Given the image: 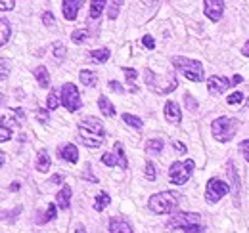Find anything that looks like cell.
I'll list each match as a JSON object with an SVG mask.
<instances>
[{
    "mask_svg": "<svg viewBox=\"0 0 249 233\" xmlns=\"http://www.w3.org/2000/svg\"><path fill=\"white\" fill-rule=\"evenodd\" d=\"M98 107H100V111H102L106 116L115 115V107H113V103H111L106 96H100V98H98Z\"/></svg>",
    "mask_w": 249,
    "mask_h": 233,
    "instance_id": "ffe728a7",
    "label": "cell"
},
{
    "mask_svg": "<svg viewBox=\"0 0 249 233\" xmlns=\"http://www.w3.org/2000/svg\"><path fill=\"white\" fill-rule=\"evenodd\" d=\"M83 178H85V180H89V182H92V183H98V176L92 174V166H90V165H87V166H85Z\"/></svg>",
    "mask_w": 249,
    "mask_h": 233,
    "instance_id": "f35d334b",
    "label": "cell"
},
{
    "mask_svg": "<svg viewBox=\"0 0 249 233\" xmlns=\"http://www.w3.org/2000/svg\"><path fill=\"white\" fill-rule=\"evenodd\" d=\"M169 230H180L184 233H203L205 224L201 220V214L197 212H177L173 218L167 222Z\"/></svg>",
    "mask_w": 249,
    "mask_h": 233,
    "instance_id": "7a4b0ae2",
    "label": "cell"
},
{
    "mask_svg": "<svg viewBox=\"0 0 249 233\" xmlns=\"http://www.w3.org/2000/svg\"><path fill=\"white\" fill-rule=\"evenodd\" d=\"M102 163H104L106 166H115V165H119L117 155H113V153H104V155H102Z\"/></svg>",
    "mask_w": 249,
    "mask_h": 233,
    "instance_id": "e575fe53",
    "label": "cell"
},
{
    "mask_svg": "<svg viewBox=\"0 0 249 233\" xmlns=\"http://www.w3.org/2000/svg\"><path fill=\"white\" fill-rule=\"evenodd\" d=\"M58 155L62 157L63 161H67V163H71V165H75L77 161H79V149L75 144H65L58 149Z\"/></svg>",
    "mask_w": 249,
    "mask_h": 233,
    "instance_id": "9a60e30c",
    "label": "cell"
},
{
    "mask_svg": "<svg viewBox=\"0 0 249 233\" xmlns=\"http://www.w3.org/2000/svg\"><path fill=\"white\" fill-rule=\"evenodd\" d=\"M85 0H62V12L63 17L67 21H75L79 16V10L83 8Z\"/></svg>",
    "mask_w": 249,
    "mask_h": 233,
    "instance_id": "8fae6325",
    "label": "cell"
},
{
    "mask_svg": "<svg viewBox=\"0 0 249 233\" xmlns=\"http://www.w3.org/2000/svg\"><path fill=\"white\" fill-rule=\"evenodd\" d=\"M8 67H10L8 59H2V81H6V79H8Z\"/></svg>",
    "mask_w": 249,
    "mask_h": 233,
    "instance_id": "7dc6e473",
    "label": "cell"
},
{
    "mask_svg": "<svg viewBox=\"0 0 249 233\" xmlns=\"http://www.w3.org/2000/svg\"><path fill=\"white\" fill-rule=\"evenodd\" d=\"M244 100H246V96H244L242 92H234V94H230V96L226 98L228 105H240V103H244Z\"/></svg>",
    "mask_w": 249,
    "mask_h": 233,
    "instance_id": "836d02e7",
    "label": "cell"
},
{
    "mask_svg": "<svg viewBox=\"0 0 249 233\" xmlns=\"http://www.w3.org/2000/svg\"><path fill=\"white\" fill-rule=\"evenodd\" d=\"M203 12L211 21H218L224 14V0H203Z\"/></svg>",
    "mask_w": 249,
    "mask_h": 233,
    "instance_id": "30bf717a",
    "label": "cell"
},
{
    "mask_svg": "<svg viewBox=\"0 0 249 233\" xmlns=\"http://www.w3.org/2000/svg\"><path fill=\"white\" fill-rule=\"evenodd\" d=\"M194 168H196V163L192 159H188L184 163H178V161L173 163L171 168H169V180H171V183L173 185H184L188 180H190Z\"/></svg>",
    "mask_w": 249,
    "mask_h": 233,
    "instance_id": "8992f818",
    "label": "cell"
},
{
    "mask_svg": "<svg viewBox=\"0 0 249 233\" xmlns=\"http://www.w3.org/2000/svg\"><path fill=\"white\" fill-rule=\"evenodd\" d=\"M60 103H62V94H58L56 90H50V94H48V98H46L48 109H50V111H56V109L60 107Z\"/></svg>",
    "mask_w": 249,
    "mask_h": 233,
    "instance_id": "cb8c5ba5",
    "label": "cell"
},
{
    "mask_svg": "<svg viewBox=\"0 0 249 233\" xmlns=\"http://www.w3.org/2000/svg\"><path fill=\"white\" fill-rule=\"evenodd\" d=\"M14 6H16V0H0V10H2V12L14 10Z\"/></svg>",
    "mask_w": 249,
    "mask_h": 233,
    "instance_id": "ee69618b",
    "label": "cell"
},
{
    "mask_svg": "<svg viewBox=\"0 0 249 233\" xmlns=\"http://www.w3.org/2000/svg\"><path fill=\"white\" fill-rule=\"evenodd\" d=\"M35 79H36V83H38V86L40 88H48L50 86V75H48V69L44 67V65H38V67H35Z\"/></svg>",
    "mask_w": 249,
    "mask_h": 233,
    "instance_id": "ac0fdd59",
    "label": "cell"
},
{
    "mask_svg": "<svg viewBox=\"0 0 249 233\" xmlns=\"http://www.w3.org/2000/svg\"><path fill=\"white\" fill-rule=\"evenodd\" d=\"M10 191H14V193H16V191H19V182H14V183L10 185Z\"/></svg>",
    "mask_w": 249,
    "mask_h": 233,
    "instance_id": "f907efd6",
    "label": "cell"
},
{
    "mask_svg": "<svg viewBox=\"0 0 249 233\" xmlns=\"http://www.w3.org/2000/svg\"><path fill=\"white\" fill-rule=\"evenodd\" d=\"M111 203V199H109V195L106 193V191H102V193H98L96 195V201H94V210H98V212H102L107 204Z\"/></svg>",
    "mask_w": 249,
    "mask_h": 233,
    "instance_id": "4316f807",
    "label": "cell"
},
{
    "mask_svg": "<svg viewBox=\"0 0 249 233\" xmlns=\"http://www.w3.org/2000/svg\"><path fill=\"white\" fill-rule=\"evenodd\" d=\"M87 38H89V31L87 29H77L71 33V40H73L75 44H83Z\"/></svg>",
    "mask_w": 249,
    "mask_h": 233,
    "instance_id": "1f68e13d",
    "label": "cell"
},
{
    "mask_svg": "<svg viewBox=\"0 0 249 233\" xmlns=\"http://www.w3.org/2000/svg\"><path fill=\"white\" fill-rule=\"evenodd\" d=\"M62 182H63V174H54L48 180V183H62Z\"/></svg>",
    "mask_w": 249,
    "mask_h": 233,
    "instance_id": "c3c4849f",
    "label": "cell"
},
{
    "mask_svg": "<svg viewBox=\"0 0 249 233\" xmlns=\"http://www.w3.org/2000/svg\"><path fill=\"white\" fill-rule=\"evenodd\" d=\"M163 140H150L148 144H146V151L150 153V155H159L161 151H163Z\"/></svg>",
    "mask_w": 249,
    "mask_h": 233,
    "instance_id": "f546056e",
    "label": "cell"
},
{
    "mask_svg": "<svg viewBox=\"0 0 249 233\" xmlns=\"http://www.w3.org/2000/svg\"><path fill=\"white\" fill-rule=\"evenodd\" d=\"M0 29H2V38H0V46H6L8 40H10V34H12V27L8 23L6 17H0Z\"/></svg>",
    "mask_w": 249,
    "mask_h": 233,
    "instance_id": "484cf974",
    "label": "cell"
},
{
    "mask_svg": "<svg viewBox=\"0 0 249 233\" xmlns=\"http://www.w3.org/2000/svg\"><path fill=\"white\" fill-rule=\"evenodd\" d=\"M113 151H115V155H117L119 168H121V170H126V168H128V161H126V155H124L123 144H121V142H115V144H113Z\"/></svg>",
    "mask_w": 249,
    "mask_h": 233,
    "instance_id": "7402d4cb",
    "label": "cell"
},
{
    "mask_svg": "<svg viewBox=\"0 0 249 233\" xmlns=\"http://www.w3.org/2000/svg\"><path fill=\"white\" fill-rule=\"evenodd\" d=\"M142 44H144L148 50H154V48H156V40H154L152 34H144V36H142Z\"/></svg>",
    "mask_w": 249,
    "mask_h": 233,
    "instance_id": "b9f144b4",
    "label": "cell"
},
{
    "mask_svg": "<svg viewBox=\"0 0 249 233\" xmlns=\"http://www.w3.org/2000/svg\"><path fill=\"white\" fill-rule=\"evenodd\" d=\"M184 101H186V107L192 111V113H194V111H197V101L192 98V94H188V92L184 94Z\"/></svg>",
    "mask_w": 249,
    "mask_h": 233,
    "instance_id": "74e56055",
    "label": "cell"
},
{
    "mask_svg": "<svg viewBox=\"0 0 249 233\" xmlns=\"http://www.w3.org/2000/svg\"><path fill=\"white\" fill-rule=\"evenodd\" d=\"M75 233H89V232L85 230V226H77V230H75Z\"/></svg>",
    "mask_w": 249,
    "mask_h": 233,
    "instance_id": "f5cc1de1",
    "label": "cell"
},
{
    "mask_svg": "<svg viewBox=\"0 0 249 233\" xmlns=\"http://www.w3.org/2000/svg\"><path fill=\"white\" fill-rule=\"evenodd\" d=\"M52 54H54V58L58 59V61H62V59L65 58V54H67V50H65V46H63L62 42H54Z\"/></svg>",
    "mask_w": 249,
    "mask_h": 233,
    "instance_id": "d6a6232c",
    "label": "cell"
},
{
    "mask_svg": "<svg viewBox=\"0 0 249 233\" xmlns=\"http://www.w3.org/2000/svg\"><path fill=\"white\" fill-rule=\"evenodd\" d=\"M121 4H123V0H111L109 2V8H107V17L109 19H117L119 10H121Z\"/></svg>",
    "mask_w": 249,
    "mask_h": 233,
    "instance_id": "4dcf8cb0",
    "label": "cell"
},
{
    "mask_svg": "<svg viewBox=\"0 0 249 233\" xmlns=\"http://www.w3.org/2000/svg\"><path fill=\"white\" fill-rule=\"evenodd\" d=\"M226 174L230 178V182H232V193H234V203L240 204L238 201V197H240V178H238V172H236V166H234V163L232 161H228L226 163Z\"/></svg>",
    "mask_w": 249,
    "mask_h": 233,
    "instance_id": "5bb4252c",
    "label": "cell"
},
{
    "mask_svg": "<svg viewBox=\"0 0 249 233\" xmlns=\"http://www.w3.org/2000/svg\"><path fill=\"white\" fill-rule=\"evenodd\" d=\"M240 153L244 155V159L249 163V138L244 140V142H240Z\"/></svg>",
    "mask_w": 249,
    "mask_h": 233,
    "instance_id": "7bdbcfd3",
    "label": "cell"
},
{
    "mask_svg": "<svg viewBox=\"0 0 249 233\" xmlns=\"http://www.w3.org/2000/svg\"><path fill=\"white\" fill-rule=\"evenodd\" d=\"M230 86H234V81H232V79H226V77H217V75H213V77H209V81H207V90H209L211 96H220V94H224Z\"/></svg>",
    "mask_w": 249,
    "mask_h": 233,
    "instance_id": "9c48e42d",
    "label": "cell"
},
{
    "mask_svg": "<svg viewBox=\"0 0 249 233\" xmlns=\"http://www.w3.org/2000/svg\"><path fill=\"white\" fill-rule=\"evenodd\" d=\"M173 67L177 73H180L182 77H186L192 83H201L205 79L203 73V65L197 59H188L184 56H175L173 58Z\"/></svg>",
    "mask_w": 249,
    "mask_h": 233,
    "instance_id": "5b68a950",
    "label": "cell"
},
{
    "mask_svg": "<svg viewBox=\"0 0 249 233\" xmlns=\"http://www.w3.org/2000/svg\"><path fill=\"white\" fill-rule=\"evenodd\" d=\"M79 136L83 140V144L90 149L96 147H102L104 144V138H106V130H104V124L100 118L96 116H87L79 122Z\"/></svg>",
    "mask_w": 249,
    "mask_h": 233,
    "instance_id": "6da1fadb",
    "label": "cell"
},
{
    "mask_svg": "<svg viewBox=\"0 0 249 233\" xmlns=\"http://www.w3.org/2000/svg\"><path fill=\"white\" fill-rule=\"evenodd\" d=\"M240 130V120L232 116H218L211 122V134L220 144H228Z\"/></svg>",
    "mask_w": 249,
    "mask_h": 233,
    "instance_id": "3957f363",
    "label": "cell"
},
{
    "mask_svg": "<svg viewBox=\"0 0 249 233\" xmlns=\"http://www.w3.org/2000/svg\"><path fill=\"white\" fill-rule=\"evenodd\" d=\"M71 187L69 185H63L62 189L56 193V203H58V206L62 208V210H67L69 208V203H71Z\"/></svg>",
    "mask_w": 249,
    "mask_h": 233,
    "instance_id": "e0dca14e",
    "label": "cell"
},
{
    "mask_svg": "<svg viewBox=\"0 0 249 233\" xmlns=\"http://www.w3.org/2000/svg\"><path fill=\"white\" fill-rule=\"evenodd\" d=\"M60 94H62V105L67 111L75 113V111L81 109V105H83L81 94H79V90H77V86L73 83H65L62 90H60Z\"/></svg>",
    "mask_w": 249,
    "mask_h": 233,
    "instance_id": "ba28073f",
    "label": "cell"
},
{
    "mask_svg": "<svg viewBox=\"0 0 249 233\" xmlns=\"http://www.w3.org/2000/svg\"><path fill=\"white\" fill-rule=\"evenodd\" d=\"M79 79H81V83H83L85 86H89V88L96 86V81H98L96 73H94V71H89V69H83V71L79 73Z\"/></svg>",
    "mask_w": 249,
    "mask_h": 233,
    "instance_id": "603a6c76",
    "label": "cell"
},
{
    "mask_svg": "<svg viewBox=\"0 0 249 233\" xmlns=\"http://www.w3.org/2000/svg\"><path fill=\"white\" fill-rule=\"evenodd\" d=\"M109 88L113 90V92H117V94H124V88L123 84H119L117 81H109Z\"/></svg>",
    "mask_w": 249,
    "mask_h": 233,
    "instance_id": "f6af8a7d",
    "label": "cell"
},
{
    "mask_svg": "<svg viewBox=\"0 0 249 233\" xmlns=\"http://www.w3.org/2000/svg\"><path fill=\"white\" fill-rule=\"evenodd\" d=\"M107 228H109V233H134L130 222H128L126 218H117V216H113V218L109 220Z\"/></svg>",
    "mask_w": 249,
    "mask_h": 233,
    "instance_id": "4fadbf2b",
    "label": "cell"
},
{
    "mask_svg": "<svg viewBox=\"0 0 249 233\" xmlns=\"http://www.w3.org/2000/svg\"><path fill=\"white\" fill-rule=\"evenodd\" d=\"M50 165H52V161H50L48 151L46 149H40L38 155H36V161H35V168L38 172H48L50 170Z\"/></svg>",
    "mask_w": 249,
    "mask_h": 233,
    "instance_id": "2e32d148",
    "label": "cell"
},
{
    "mask_svg": "<svg viewBox=\"0 0 249 233\" xmlns=\"http://www.w3.org/2000/svg\"><path fill=\"white\" fill-rule=\"evenodd\" d=\"M106 6H107V0H90V19L102 17Z\"/></svg>",
    "mask_w": 249,
    "mask_h": 233,
    "instance_id": "d6986e66",
    "label": "cell"
},
{
    "mask_svg": "<svg viewBox=\"0 0 249 233\" xmlns=\"http://www.w3.org/2000/svg\"><path fill=\"white\" fill-rule=\"evenodd\" d=\"M248 109H249V103H248Z\"/></svg>",
    "mask_w": 249,
    "mask_h": 233,
    "instance_id": "db71d44e",
    "label": "cell"
},
{
    "mask_svg": "<svg viewBox=\"0 0 249 233\" xmlns=\"http://www.w3.org/2000/svg\"><path fill=\"white\" fill-rule=\"evenodd\" d=\"M173 147H175V151L177 153H180V155H184L188 149H186V146L182 144V142H173Z\"/></svg>",
    "mask_w": 249,
    "mask_h": 233,
    "instance_id": "bcb514c9",
    "label": "cell"
},
{
    "mask_svg": "<svg viewBox=\"0 0 249 233\" xmlns=\"http://www.w3.org/2000/svg\"><path fill=\"white\" fill-rule=\"evenodd\" d=\"M107 59H109V48H98V50H92V52H90V61L106 63Z\"/></svg>",
    "mask_w": 249,
    "mask_h": 233,
    "instance_id": "d4e9b609",
    "label": "cell"
},
{
    "mask_svg": "<svg viewBox=\"0 0 249 233\" xmlns=\"http://www.w3.org/2000/svg\"><path fill=\"white\" fill-rule=\"evenodd\" d=\"M56 214H58L56 203H50L48 204V208H46V212H44L42 216H38L35 222H36V224H48L50 220H54V218H56Z\"/></svg>",
    "mask_w": 249,
    "mask_h": 233,
    "instance_id": "44dd1931",
    "label": "cell"
},
{
    "mask_svg": "<svg viewBox=\"0 0 249 233\" xmlns=\"http://www.w3.org/2000/svg\"><path fill=\"white\" fill-rule=\"evenodd\" d=\"M163 115H165V120H167L169 124H180V120H182V111H180L178 103H175V101H171V100L165 103Z\"/></svg>",
    "mask_w": 249,
    "mask_h": 233,
    "instance_id": "7c38bea8",
    "label": "cell"
},
{
    "mask_svg": "<svg viewBox=\"0 0 249 233\" xmlns=\"http://www.w3.org/2000/svg\"><path fill=\"white\" fill-rule=\"evenodd\" d=\"M123 73L124 77H126V84L130 88V92H136L138 88L134 84V81H136V77H138V73H136V69H130V67H123Z\"/></svg>",
    "mask_w": 249,
    "mask_h": 233,
    "instance_id": "83f0119b",
    "label": "cell"
},
{
    "mask_svg": "<svg viewBox=\"0 0 249 233\" xmlns=\"http://www.w3.org/2000/svg\"><path fill=\"white\" fill-rule=\"evenodd\" d=\"M10 138H12V130L8 126H0V142L6 144V142H10Z\"/></svg>",
    "mask_w": 249,
    "mask_h": 233,
    "instance_id": "60d3db41",
    "label": "cell"
},
{
    "mask_svg": "<svg viewBox=\"0 0 249 233\" xmlns=\"http://www.w3.org/2000/svg\"><path fill=\"white\" fill-rule=\"evenodd\" d=\"M40 19H42V23H44L46 27H52V25L56 23V17H54L50 12H44V14L40 16Z\"/></svg>",
    "mask_w": 249,
    "mask_h": 233,
    "instance_id": "ab89813d",
    "label": "cell"
},
{
    "mask_svg": "<svg viewBox=\"0 0 249 233\" xmlns=\"http://www.w3.org/2000/svg\"><path fill=\"white\" fill-rule=\"evenodd\" d=\"M123 120L128 126H132L134 130H142V126H144L142 118H138L136 115H130V113H123Z\"/></svg>",
    "mask_w": 249,
    "mask_h": 233,
    "instance_id": "f1b7e54d",
    "label": "cell"
},
{
    "mask_svg": "<svg viewBox=\"0 0 249 233\" xmlns=\"http://www.w3.org/2000/svg\"><path fill=\"white\" fill-rule=\"evenodd\" d=\"M242 54H244L246 58H249V40L244 44V46H242Z\"/></svg>",
    "mask_w": 249,
    "mask_h": 233,
    "instance_id": "681fc988",
    "label": "cell"
},
{
    "mask_svg": "<svg viewBox=\"0 0 249 233\" xmlns=\"http://www.w3.org/2000/svg\"><path fill=\"white\" fill-rule=\"evenodd\" d=\"M178 204H180V195L177 191H161L150 197L148 208L154 214H171L178 208Z\"/></svg>",
    "mask_w": 249,
    "mask_h": 233,
    "instance_id": "277c9868",
    "label": "cell"
},
{
    "mask_svg": "<svg viewBox=\"0 0 249 233\" xmlns=\"http://www.w3.org/2000/svg\"><path fill=\"white\" fill-rule=\"evenodd\" d=\"M144 174H146V178H148V182H154L156 180V166H154V163L152 161H148L146 163V168H144Z\"/></svg>",
    "mask_w": 249,
    "mask_h": 233,
    "instance_id": "d590c367",
    "label": "cell"
},
{
    "mask_svg": "<svg viewBox=\"0 0 249 233\" xmlns=\"http://www.w3.org/2000/svg\"><path fill=\"white\" fill-rule=\"evenodd\" d=\"M142 2H144V4H150V6H157L161 0H142Z\"/></svg>",
    "mask_w": 249,
    "mask_h": 233,
    "instance_id": "816d5d0a",
    "label": "cell"
},
{
    "mask_svg": "<svg viewBox=\"0 0 249 233\" xmlns=\"http://www.w3.org/2000/svg\"><path fill=\"white\" fill-rule=\"evenodd\" d=\"M230 193V185L224 182V180H220V178H211L209 182H207V187H205V201L209 204H215L218 203L224 195H228Z\"/></svg>",
    "mask_w": 249,
    "mask_h": 233,
    "instance_id": "52a82bcc",
    "label": "cell"
},
{
    "mask_svg": "<svg viewBox=\"0 0 249 233\" xmlns=\"http://www.w3.org/2000/svg\"><path fill=\"white\" fill-rule=\"evenodd\" d=\"M36 120L40 122V124H48L50 122V115H48V111L46 109H36Z\"/></svg>",
    "mask_w": 249,
    "mask_h": 233,
    "instance_id": "8d00e7d4",
    "label": "cell"
}]
</instances>
